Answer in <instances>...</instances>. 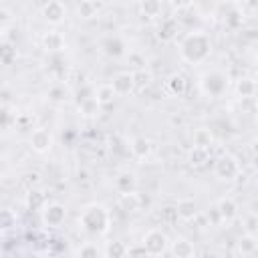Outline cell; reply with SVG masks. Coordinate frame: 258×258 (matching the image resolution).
Listing matches in <instances>:
<instances>
[{
  "label": "cell",
  "instance_id": "obj_10",
  "mask_svg": "<svg viewBox=\"0 0 258 258\" xmlns=\"http://www.w3.org/2000/svg\"><path fill=\"white\" fill-rule=\"evenodd\" d=\"M171 254H173V258H196V248L187 238L177 236L171 242Z\"/></svg>",
  "mask_w": 258,
  "mask_h": 258
},
{
  "label": "cell",
  "instance_id": "obj_3",
  "mask_svg": "<svg viewBox=\"0 0 258 258\" xmlns=\"http://www.w3.org/2000/svg\"><path fill=\"white\" fill-rule=\"evenodd\" d=\"M169 248V238L165 236V232L151 228L145 236H143V250L147 256H159Z\"/></svg>",
  "mask_w": 258,
  "mask_h": 258
},
{
  "label": "cell",
  "instance_id": "obj_24",
  "mask_svg": "<svg viewBox=\"0 0 258 258\" xmlns=\"http://www.w3.org/2000/svg\"><path fill=\"white\" fill-rule=\"evenodd\" d=\"M16 226V214L12 210H0V230H10Z\"/></svg>",
  "mask_w": 258,
  "mask_h": 258
},
{
  "label": "cell",
  "instance_id": "obj_20",
  "mask_svg": "<svg viewBox=\"0 0 258 258\" xmlns=\"http://www.w3.org/2000/svg\"><path fill=\"white\" fill-rule=\"evenodd\" d=\"M115 185H117V189L121 191V196L131 194V191L135 189V175H133V173H121V175L117 177Z\"/></svg>",
  "mask_w": 258,
  "mask_h": 258
},
{
  "label": "cell",
  "instance_id": "obj_11",
  "mask_svg": "<svg viewBox=\"0 0 258 258\" xmlns=\"http://www.w3.org/2000/svg\"><path fill=\"white\" fill-rule=\"evenodd\" d=\"M101 50L105 54H109V56H119V54L125 52V44L117 34H107L101 40Z\"/></svg>",
  "mask_w": 258,
  "mask_h": 258
},
{
  "label": "cell",
  "instance_id": "obj_29",
  "mask_svg": "<svg viewBox=\"0 0 258 258\" xmlns=\"http://www.w3.org/2000/svg\"><path fill=\"white\" fill-rule=\"evenodd\" d=\"M125 254V246L121 242H113L109 248H107V256L109 258H123Z\"/></svg>",
  "mask_w": 258,
  "mask_h": 258
},
{
  "label": "cell",
  "instance_id": "obj_12",
  "mask_svg": "<svg viewBox=\"0 0 258 258\" xmlns=\"http://www.w3.org/2000/svg\"><path fill=\"white\" fill-rule=\"evenodd\" d=\"M216 210H218V214H220V218H222L224 222H232V220L238 216V204H236L234 198H230V196L220 198Z\"/></svg>",
  "mask_w": 258,
  "mask_h": 258
},
{
  "label": "cell",
  "instance_id": "obj_7",
  "mask_svg": "<svg viewBox=\"0 0 258 258\" xmlns=\"http://www.w3.org/2000/svg\"><path fill=\"white\" fill-rule=\"evenodd\" d=\"M109 85L113 87L115 95H127V93H131L135 89V75H133V71L117 73Z\"/></svg>",
  "mask_w": 258,
  "mask_h": 258
},
{
  "label": "cell",
  "instance_id": "obj_15",
  "mask_svg": "<svg viewBox=\"0 0 258 258\" xmlns=\"http://www.w3.org/2000/svg\"><path fill=\"white\" fill-rule=\"evenodd\" d=\"M42 46H44L46 50H50V52H56V50H60V48L64 46V38H62L60 32L48 30V32L42 36Z\"/></svg>",
  "mask_w": 258,
  "mask_h": 258
},
{
  "label": "cell",
  "instance_id": "obj_27",
  "mask_svg": "<svg viewBox=\"0 0 258 258\" xmlns=\"http://www.w3.org/2000/svg\"><path fill=\"white\" fill-rule=\"evenodd\" d=\"M77 258H99V248H97L95 244L87 242V244H83V246L79 248Z\"/></svg>",
  "mask_w": 258,
  "mask_h": 258
},
{
  "label": "cell",
  "instance_id": "obj_4",
  "mask_svg": "<svg viewBox=\"0 0 258 258\" xmlns=\"http://www.w3.org/2000/svg\"><path fill=\"white\" fill-rule=\"evenodd\" d=\"M200 85H202V91H204L206 95H210V97H220V95L226 91V87H228V77H226L224 73H220V71H210V73H206V75L202 77Z\"/></svg>",
  "mask_w": 258,
  "mask_h": 258
},
{
  "label": "cell",
  "instance_id": "obj_1",
  "mask_svg": "<svg viewBox=\"0 0 258 258\" xmlns=\"http://www.w3.org/2000/svg\"><path fill=\"white\" fill-rule=\"evenodd\" d=\"M212 52V42H210V36L200 32V30H194V32H187L181 40H179V54L185 62L189 64H200L204 62Z\"/></svg>",
  "mask_w": 258,
  "mask_h": 258
},
{
  "label": "cell",
  "instance_id": "obj_5",
  "mask_svg": "<svg viewBox=\"0 0 258 258\" xmlns=\"http://www.w3.org/2000/svg\"><path fill=\"white\" fill-rule=\"evenodd\" d=\"M240 171H242V167H240L238 159L232 157V155H222V157L216 161V165H214V173H216L220 179H228V181L236 179V177L240 175Z\"/></svg>",
  "mask_w": 258,
  "mask_h": 258
},
{
  "label": "cell",
  "instance_id": "obj_28",
  "mask_svg": "<svg viewBox=\"0 0 258 258\" xmlns=\"http://www.w3.org/2000/svg\"><path fill=\"white\" fill-rule=\"evenodd\" d=\"M44 202H46V198L40 194V191H32L30 196H28V208H34V210H40L42 206H44Z\"/></svg>",
  "mask_w": 258,
  "mask_h": 258
},
{
  "label": "cell",
  "instance_id": "obj_13",
  "mask_svg": "<svg viewBox=\"0 0 258 258\" xmlns=\"http://www.w3.org/2000/svg\"><path fill=\"white\" fill-rule=\"evenodd\" d=\"M187 89V79L181 75V73H173L171 77H167L165 81V91L173 97H181Z\"/></svg>",
  "mask_w": 258,
  "mask_h": 258
},
{
  "label": "cell",
  "instance_id": "obj_16",
  "mask_svg": "<svg viewBox=\"0 0 258 258\" xmlns=\"http://www.w3.org/2000/svg\"><path fill=\"white\" fill-rule=\"evenodd\" d=\"M115 97H117V95H115V91H113L111 85H101V87L95 91V97H93V99H95L97 107H105V105H111Z\"/></svg>",
  "mask_w": 258,
  "mask_h": 258
},
{
  "label": "cell",
  "instance_id": "obj_21",
  "mask_svg": "<svg viewBox=\"0 0 258 258\" xmlns=\"http://www.w3.org/2000/svg\"><path fill=\"white\" fill-rule=\"evenodd\" d=\"M189 163L194 165V167H202L208 159H210V149H204V147H194L191 151H189Z\"/></svg>",
  "mask_w": 258,
  "mask_h": 258
},
{
  "label": "cell",
  "instance_id": "obj_26",
  "mask_svg": "<svg viewBox=\"0 0 258 258\" xmlns=\"http://www.w3.org/2000/svg\"><path fill=\"white\" fill-rule=\"evenodd\" d=\"M139 8H141V12H143L145 16H159L161 10H163L161 2H141Z\"/></svg>",
  "mask_w": 258,
  "mask_h": 258
},
{
  "label": "cell",
  "instance_id": "obj_9",
  "mask_svg": "<svg viewBox=\"0 0 258 258\" xmlns=\"http://www.w3.org/2000/svg\"><path fill=\"white\" fill-rule=\"evenodd\" d=\"M30 145H32V149L38 151V153L48 151L50 145H52V133H50L48 129H34V131L30 133Z\"/></svg>",
  "mask_w": 258,
  "mask_h": 258
},
{
  "label": "cell",
  "instance_id": "obj_19",
  "mask_svg": "<svg viewBox=\"0 0 258 258\" xmlns=\"http://www.w3.org/2000/svg\"><path fill=\"white\" fill-rule=\"evenodd\" d=\"M238 252L242 254V258L252 256V254L256 252V236H254V234H246V236H242L240 242H238Z\"/></svg>",
  "mask_w": 258,
  "mask_h": 258
},
{
  "label": "cell",
  "instance_id": "obj_22",
  "mask_svg": "<svg viewBox=\"0 0 258 258\" xmlns=\"http://www.w3.org/2000/svg\"><path fill=\"white\" fill-rule=\"evenodd\" d=\"M99 8H101V4H97V2H81V4H77V12H79V16H83V18H93V16H97Z\"/></svg>",
  "mask_w": 258,
  "mask_h": 258
},
{
  "label": "cell",
  "instance_id": "obj_25",
  "mask_svg": "<svg viewBox=\"0 0 258 258\" xmlns=\"http://www.w3.org/2000/svg\"><path fill=\"white\" fill-rule=\"evenodd\" d=\"M238 93H240L242 97L252 99L254 93H256V83H254L252 79H242V81L238 83Z\"/></svg>",
  "mask_w": 258,
  "mask_h": 258
},
{
  "label": "cell",
  "instance_id": "obj_18",
  "mask_svg": "<svg viewBox=\"0 0 258 258\" xmlns=\"http://www.w3.org/2000/svg\"><path fill=\"white\" fill-rule=\"evenodd\" d=\"M149 151H151V145H149V141L145 137H135L131 141V153H133V157L145 159L149 155Z\"/></svg>",
  "mask_w": 258,
  "mask_h": 258
},
{
  "label": "cell",
  "instance_id": "obj_8",
  "mask_svg": "<svg viewBox=\"0 0 258 258\" xmlns=\"http://www.w3.org/2000/svg\"><path fill=\"white\" fill-rule=\"evenodd\" d=\"M40 12H42L44 20L50 24H60L67 18V6L62 2H46L40 8Z\"/></svg>",
  "mask_w": 258,
  "mask_h": 258
},
{
  "label": "cell",
  "instance_id": "obj_17",
  "mask_svg": "<svg viewBox=\"0 0 258 258\" xmlns=\"http://www.w3.org/2000/svg\"><path fill=\"white\" fill-rule=\"evenodd\" d=\"M157 36L161 40H173L177 36V22L173 18H165L161 24H159V32Z\"/></svg>",
  "mask_w": 258,
  "mask_h": 258
},
{
  "label": "cell",
  "instance_id": "obj_6",
  "mask_svg": "<svg viewBox=\"0 0 258 258\" xmlns=\"http://www.w3.org/2000/svg\"><path fill=\"white\" fill-rule=\"evenodd\" d=\"M64 218H67V208L62 204L54 202V204H48V206L42 208V222H44V226L56 228V226H60L64 222Z\"/></svg>",
  "mask_w": 258,
  "mask_h": 258
},
{
  "label": "cell",
  "instance_id": "obj_14",
  "mask_svg": "<svg viewBox=\"0 0 258 258\" xmlns=\"http://www.w3.org/2000/svg\"><path fill=\"white\" fill-rule=\"evenodd\" d=\"M175 214L183 222H189V220H194L198 216V206H196L194 200H179L177 206H175Z\"/></svg>",
  "mask_w": 258,
  "mask_h": 258
},
{
  "label": "cell",
  "instance_id": "obj_23",
  "mask_svg": "<svg viewBox=\"0 0 258 258\" xmlns=\"http://www.w3.org/2000/svg\"><path fill=\"white\" fill-rule=\"evenodd\" d=\"M210 143H212V133L208 129H198L194 133V147H204V149H210Z\"/></svg>",
  "mask_w": 258,
  "mask_h": 258
},
{
  "label": "cell",
  "instance_id": "obj_2",
  "mask_svg": "<svg viewBox=\"0 0 258 258\" xmlns=\"http://www.w3.org/2000/svg\"><path fill=\"white\" fill-rule=\"evenodd\" d=\"M79 224L89 234H103V232H107V228L111 224V214H109V210L105 206L91 204L79 216Z\"/></svg>",
  "mask_w": 258,
  "mask_h": 258
}]
</instances>
